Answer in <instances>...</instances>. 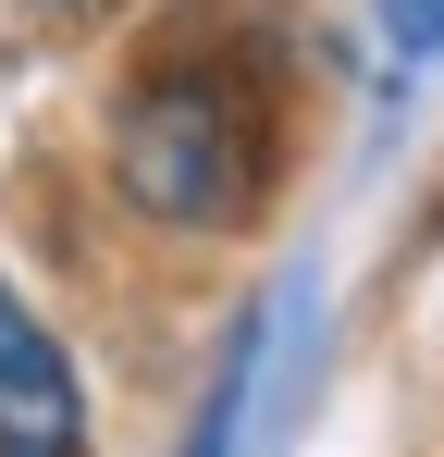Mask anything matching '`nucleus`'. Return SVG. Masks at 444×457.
Here are the masks:
<instances>
[{
    "mask_svg": "<svg viewBox=\"0 0 444 457\" xmlns=\"http://www.w3.org/2000/svg\"><path fill=\"white\" fill-rule=\"evenodd\" d=\"M0 457H86V383L12 285H0Z\"/></svg>",
    "mask_w": 444,
    "mask_h": 457,
    "instance_id": "f03ea898",
    "label": "nucleus"
},
{
    "mask_svg": "<svg viewBox=\"0 0 444 457\" xmlns=\"http://www.w3.org/2000/svg\"><path fill=\"white\" fill-rule=\"evenodd\" d=\"M382 37H395L407 62H432L444 50V0H382Z\"/></svg>",
    "mask_w": 444,
    "mask_h": 457,
    "instance_id": "7ed1b4c3",
    "label": "nucleus"
},
{
    "mask_svg": "<svg viewBox=\"0 0 444 457\" xmlns=\"http://www.w3.org/2000/svg\"><path fill=\"white\" fill-rule=\"evenodd\" d=\"M25 12H111V0H25Z\"/></svg>",
    "mask_w": 444,
    "mask_h": 457,
    "instance_id": "20e7f679",
    "label": "nucleus"
},
{
    "mask_svg": "<svg viewBox=\"0 0 444 457\" xmlns=\"http://www.w3.org/2000/svg\"><path fill=\"white\" fill-rule=\"evenodd\" d=\"M111 198L160 235H234L272 198V99L222 50L148 62L111 99Z\"/></svg>",
    "mask_w": 444,
    "mask_h": 457,
    "instance_id": "f257e3e1",
    "label": "nucleus"
}]
</instances>
